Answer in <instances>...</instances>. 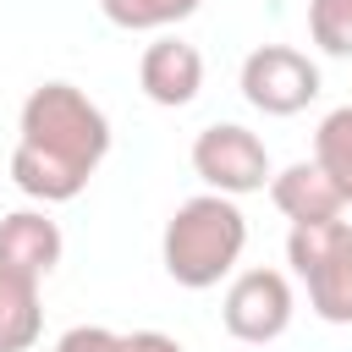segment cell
Here are the masks:
<instances>
[{"mask_svg":"<svg viewBox=\"0 0 352 352\" xmlns=\"http://www.w3.org/2000/svg\"><path fill=\"white\" fill-rule=\"evenodd\" d=\"M192 170L204 176L209 192H226V198L264 192L270 187V148L258 132H248L236 121H214L192 138Z\"/></svg>","mask_w":352,"mask_h":352,"instance_id":"4","label":"cell"},{"mask_svg":"<svg viewBox=\"0 0 352 352\" xmlns=\"http://www.w3.org/2000/svg\"><path fill=\"white\" fill-rule=\"evenodd\" d=\"M314 165L341 187V198L352 204V104L330 110L314 132Z\"/></svg>","mask_w":352,"mask_h":352,"instance_id":"12","label":"cell"},{"mask_svg":"<svg viewBox=\"0 0 352 352\" xmlns=\"http://www.w3.org/2000/svg\"><path fill=\"white\" fill-rule=\"evenodd\" d=\"M110 154V121L77 82H38L16 116L11 182L38 204H72Z\"/></svg>","mask_w":352,"mask_h":352,"instance_id":"1","label":"cell"},{"mask_svg":"<svg viewBox=\"0 0 352 352\" xmlns=\"http://www.w3.org/2000/svg\"><path fill=\"white\" fill-rule=\"evenodd\" d=\"M44 330L38 314V280H22L11 270H0V352H28Z\"/></svg>","mask_w":352,"mask_h":352,"instance_id":"10","label":"cell"},{"mask_svg":"<svg viewBox=\"0 0 352 352\" xmlns=\"http://www.w3.org/2000/svg\"><path fill=\"white\" fill-rule=\"evenodd\" d=\"M286 264L302 275L308 302L324 324H352V226L341 214L292 226Z\"/></svg>","mask_w":352,"mask_h":352,"instance_id":"3","label":"cell"},{"mask_svg":"<svg viewBox=\"0 0 352 352\" xmlns=\"http://www.w3.org/2000/svg\"><path fill=\"white\" fill-rule=\"evenodd\" d=\"M242 99L258 116H297L319 99V66L292 44H258L242 60Z\"/></svg>","mask_w":352,"mask_h":352,"instance_id":"5","label":"cell"},{"mask_svg":"<svg viewBox=\"0 0 352 352\" xmlns=\"http://www.w3.org/2000/svg\"><path fill=\"white\" fill-rule=\"evenodd\" d=\"M60 226L44 209H11L0 214V270L22 275V280H44L60 264Z\"/></svg>","mask_w":352,"mask_h":352,"instance_id":"8","label":"cell"},{"mask_svg":"<svg viewBox=\"0 0 352 352\" xmlns=\"http://www.w3.org/2000/svg\"><path fill=\"white\" fill-rule=\"evenodd\" d=\"M248 248V214L236 209V198L226 192H198L187 204H176V214L165 220L160 236V264L176 286L187 292H209L220 286L236 258Z\"/></svg>","mask_w":352,"mask_h":352,"instance_id":"2","label":"cell"},{"mask_svg":"<svg viewBox=\"0 0 352 352\" xmlns=\"http://www.w3.org/2000/svg\"><path fill=\"white\" fill-rule=\"evenodd\" d=\"M308 33L324 55H352V0H308Z\"/></svg>","mask_w":352,"mask_h":352,"instance_id":"14","label":"cell"},{"mask_svg":"<svg viewBox=\"0 0 352 352\" xmlns=\"http://www.w3.org/2000/svg\"><path fill=\"white\" fill-rule=\"evenodd\" d=\"M292 280L280 270H242L231 286H226V302H220V324L226 336L248 341V346H270L286 336L292 324Z\"/></svg>","mask_w":352,"mask_h":352,"instance_id":"6","label":"cell"},{"mask_svg":"<svg viewBox=\"0 0 352 352\" xmlns=\"http://www.w3.org/2000/svg\"><path fill=\"white\" fill-rule=\"evenodd\" d=\"M55 352H187V346L176 336H165V330H132V336H121V330H104V324H72L55 341Z\"/></svg>","mask_w":352,"mask_h":352,"instance_id":"11","label":"cell"},{"mask_svg":"<svg viewBox=\"0 0 352 352\" xmlns=\"http://www.w3.org/2000/svg\"><path fill=\"white\" fill-rule=\"evenodd\" d=\"M204 0H99L104 22L121 28V33H160V28H176L198 11Z\"/></svg>","mask_w":352,"mask_h":352,"instance_id":"13","label":"cell"},{"mask_svg":"<svg viewBox=\"0 0 352 352\" xmlns=\"http://www.w3.org/2000/svg\"><path fill=\"white\" fill-rule=\"evenodd\" d=\"M138 88H143L154 104H165V110L192 104L198 88H204V55H198V44H187V38H176V33L154 38V44L143 50V60H138Z\"/></svg>","mask_w":352,"mask_h":352,"instance_id":"7","label":"cell"},{"mask_svg":"<svg viewBox=\"0 0 352 352\" xmlns=\"http://www.w3.org/2000/svg\"><path fill=\"white\" fill-rule=\"evenodd\" d=\"M270 204H275L292 226H302V220H336V214L346 209L341 187H336L314 160H297V165H286L280 176H270Z\"/></svg>","mask_w":352,"mask_h":352,"instance_id":"9","label":"cell"}]
</instances>
